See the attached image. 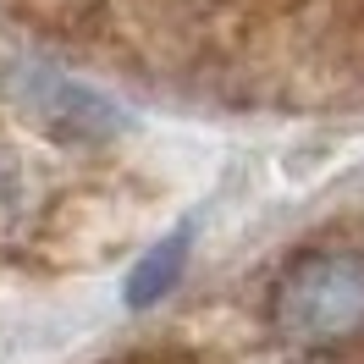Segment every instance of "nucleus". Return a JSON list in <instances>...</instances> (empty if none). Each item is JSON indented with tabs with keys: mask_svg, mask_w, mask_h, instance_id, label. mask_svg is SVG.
<instances>
[{
	"mask_svg": "<svg viewBox=\"0 0 364 364\" xmlns=\"http://www.w3.org/2000/svg\"><path fill=\"white\" fill-rule=\"evenodd\" d=\"M271 326L298 348H337L364 331V254L309 249L282 271Z\"/></svg>",
	"mask_w": 364,
	"mask_h": 364,
	"instance_id": "obj_1",
	"label": "nucleus"
},
{
	"mask_svg": "<svg viewBox=\"0 0 364 364\" xmlns=\"http://www.w3.org/2000/svg\"><path fill=\"white\" fill-rule=\"evenodd\" d=\"M182 265H188V232H177V237H166L160 249H149L144 259H138V271L127 276V304H133V309H144V304H155V298H166L171 287H177Z\"/></svg>",
	"mask_w": 364,
	"mask_h": 364,
	"instance_id": "obj_2",
	"label": "nucleus"
}]
</instances>
